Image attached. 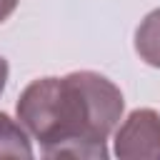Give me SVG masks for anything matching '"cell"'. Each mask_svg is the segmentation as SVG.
Here are the masks:
<instances>
[{"label":"cell","instance_id":"obj_6","mask_svg":"<svg viewBox=\"0 0 160 160\" xmlns=\"http://www.w3.org/2000/svg\"><path fill=\"white\" fill-rule=\"evenodd\" d=\"M8 75H10V65H8V60L0 55V95H2L5 85H8Z\"/></svg>","mask_w":160,"mask_h":160},{"label":"cell","instance_id":"obj_1","mask_svg":"<svg viewBox=\"0 0 160 160\" xmlns=\"http://www.w3.org/2000/svg\"><path fill=\"white\" fill-rule=\"evenodd\" d=\"M15 112L45 158L105 160L108 140L125 112V98L110 78L75 70L32 80L20 92Z\"/></svg>","mask_w":160,"mask_h":160},{"label":"cell","instance_id":"obj_5","mask_svg":"<svg viewBox=\"0 0 160 160\" xmlns=\"http://www.w3.org/2000/svg\"><path fill=\"white\" fill-rule=\"evenodd\" d=\"M18 2H20V0H0V25H2L12 12H15Z\"/></svg>","mask_w":160,"mask_h":160},{"label":"cell","instance_id":"obj_2","mask_svg":"<svg viewBox=\"0 0 160 160\" xmlns=\"http://www.w3.org/2000/svg\"><path fill=\"white\" fill-rule=\"evenodd\" d=\"M112 152L122 160L160 158V115L152 108L132 110L115 128Z\"/></svg>","mask_w":160,"mask_h":160},{"label":"cell","instance_id":"obj_4","mask_svg":"<svg viewBox=\"0 0 160 160\" xmlns=\"http://www.w3.org/2000/svg\"><path fill=\"white\" fill-rule=\"evenodd\" d=\"M32 142L20 120L0 112V158H32Z\"/></svg>","mask_w":160,"mask_h":160},{"label":"cell","instance_id":"obj_3","mask_svg":"<svg viewBox=\"0 0 160 160\" xmlns=\"http://www.w3.org/2000/svg\"><path fill=\"white\" fill-rule=\"evenodd\" d=\"M135 52L142 62L160 70V8L150 10L135 30Z\"/></svg>","mask_w":160,"mask_h":160}]
</instances>
